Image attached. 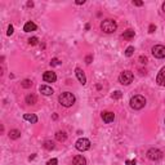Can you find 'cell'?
Masks as SVG:
<instances>
[{
    "instance_id": "6da1fadb",
    "label": "cell",
    "mask_w": 165,
    "mask_h": 165,
    "mask_svg": "<svg viewBox=\"0 0 165 165\" xmlns=\"http://www.w3.org/2000/svg\"><path fill=\"white\" fill-rule=\"evenodd\" d=\"M58 102L63 106V107H71L75 103V96L70 92H63L58 97Z\"/></svg>"
},
{
    "instance_id": "7a4b0ae2",
    "label": "cell",
    "mask_w": 165,
    "mask_h": 165,
    "mask_svg": "<svg viewBox=\"0 0 165 165\" xmlns=\"http://www.w3.org/2000/svg\"><path fill=\"white\" fill-rule=\"evenodd\" d=\"M129 105H130V107L133 110H141L143 109V107L146 106V98L141 96V94H137L130 98V101H129Z\"/></svg>"
},
{
    "instance_id": "3957f363",
    "label": "cell",
    "mask_w": 165,
    "mask_h": 165,
    "mask_svg": "<svg viewBox=\"0 0 165 165\" xmlns=\"http://www.w3.org/2000/svg\"><path fill=\"white\" fill-rule=\"evenodd\" d=\"M116 28H118V23L113 19H105L101 22V30L106 34H112L116 31Z\"/></svg>"
},
{
    "instance_id": "277c9868",
    "label": "cell",
    "mask_w": 165,
    "mask_h": 165,
    "mask_svg": "<svg viewBox=\"0 0 165 165\" xmlns=\"http://www.w3.org/2000/svg\"><path fill=\"white\" fill-rule=\"evenodd\" d=\"M75 147H76L77 151H80V152L88 151V150L90 148V141L88 138H80V139L76 141Z\"/></svg>"
},
{
    "instance_id": "5b68a950",
    "label": "cell",
    "mask_w": 165,
    "mask_h": 165,
    "mask_svg": "<svg viewBox=\"0 0 165 165\" xmlns=\"http://www.w3.org/2000/svg\"><path fill=\"white\" fill-rule=\"evenodd\" d=\"M133 79H134V75H133V72L132 71H123V72L120 74V76H119V81L123 84V85H129L132 81H133Z\"/></svg>"
},
{
    "instance_id": "8992f818",
    "label": "cell",
    "mask_w": 165,
    "mask_h": 165,
    "mask_svg": "<svg viewBox=\"0 0 165 165\" xmlns=\"http://www.w3.org/2000/svg\"><path fill=\"white\" fill-rule=\"evenodd\" d=\"M147 157L150 160H152V161H157V160H160L163 157V152L160 151L159 148H150L147 151Z\"/></svg>"
},
{
    "instance_id": "52a82bcc",
    "label": "cell",
    "mask_w": 165,
    "mask_h": 165,
    "mask_svg": "<svg viewBox=\"0 0 165 165\" xmlns=\"http://www.w3.org/2000/svg\"><path fill=\"white\" fill-rule=\"evenodd\" d=\"M152 54L155 58H165V47L164 45H155L152 48Z\"/></svg>"
},
{
    "instance_id": "ba28073f",
    "label": "cell",
    "mask_w": 165,
    "mask_h": 165,
    "mask_svg": "<svg viewBox=\"0 0 165 165\" xmlns=\"http://www.w3.org/2000/svg\"><path fill=\"white\" fill-rule=\"evenodd\" d=\"M43 80L45 83H54L57 80V75L53 71H45L44 75H43Z\"/></svg>"
},
{
    "instance_id": "9c48e42d",
    "label": "cell",
    "mask_w": 165,
    "mask_h": 165,
    "mask_svg": "<svg viewBox=\"0 0 165 165\" xmlns=\"http://www.w3.org/2000/svg\"><path fill=\"white\" fill-rule=\"evenodd\" d=\"M156 83L160 85V87H165V67H163L159 74L156 76Z\"/></svg>"
},
{
    "instance_id": "30bf717a",
    "label": "cell",
    "mask_w": 165,
    "mask_h": 165,
    "mask_svg": "<svg viewBox=\"0 0 165 165\" xmlns=\"http://www.w3.org/2000/svg\"><path fill=\"white\" fill-rule=\"evenodd\" d=\"M75 74H76V77H77V80L80 81V84H83V85H85L87 84V77H85V74H84V71L81 70V68H76L75 70Z\"/></svg>"
},
{
    "instance_id": "8fae6325",
    "label": "cell",
    "mask_w": 165,
    "mask_h": 165,
    "mask_svg": "<svg viewBox=\"0 0 165 165\" xmlns=\"http://www.w3.org/2000/svg\"><path fill=\"white\" fill-rule=\"evenodd\" d=\"M113 119H115V113H113V112L106 111V112H103V113H102V120L105 121L106 124H110V123H112V121H113Z\"/></svg>"
},
{
    "instance_id": "7c38bea8",
    "label": "cell",
    "mask_w": 165,
    "mask_h": 165,
    "mask_svg": "<svg viewBox=\"0 0 165 165\" xmlns=\"http://www.w3.org/2000/svg\"><path fill=\"white\" fill-rule=\"evenodd\" d=\"M72 165H87V160L83 155H76L72 159Z\"/></svg>"
},
{
    "instance_id": "4fadbf2b",
    "label": "cell",
    "mask_w": 165,
    "mask_h": 165,
    "mask_svg": "<svg viewBox=\"0 0 165 165\" xmlns=\"http://www.w3.org/2000/svg\"><path fill=\"white\" fill-rule=\"evenodd\" d=\"M39 92L41 93V94H44V96H52L53 94V89L51 87H48V85H40Z\"/></svg>"
},
{
    "instance_id": "5bb4252c",
    "label": "cell",
    "mask_w": 165,
    "mask_h": 165,
    "mask_svg": "<svg viewBox=\"0 0 165 165\" xmlns=\"http://www.w3.org/2000/svg\"><path fill=\"white\" fill-rule=\"evenodd\" d=\"M23 119L27 120V121H30L31 124H36L38 123V116L36 115H34V113H25Z\"/></svg>"
},
{
    "instance_id": "9a60e30c",
    "label": "cell",
    "mask_w": 165,
    "mask_h": 165,
    "mask_svg": "<svg viewBox=\"0 0 165 165\" xmlns=\"http://www.w3.org/2000/svg\"><path fill=\"white\" fill-rule=\"evenodd\" d=\"M36 28H38L36 25H35L34 22H31V21H30V22L25 23V26H23V31H25V32H31V31H35Z\"/></svg>"
},
{
    "instance_id": "2e32d148",
    "label": "cell",
    "mask_w": 165,
    "mask_h": 165,
    "mask_svg": "<svg viewBox=\"0 0 165 165\" xmlns=\"http://www.w3.org/2000/svg\"><path fill=\"white\" fill-rule=\"evenodd\" d=\"M26 103L27 105H35L38 102V97L35 96V94H28V96H26Z\"/></svg>"
},
{
    "instance_id": "e0dca14e",
    "label": "cell",
    "mask_w": 165,
    "mask_h": 165,
    "mask_svg": "<svg viewBox=\"0 0 165 165\" xmlns=\"http://www.w3.org/2000/svg\"><path fill=\"white\" fill-rule=\"evenodd\" d=\"M134 35H135V32L132 30V28H129V30L124 31V34H123V38H124L125 40H132V39L134 38Z\"/></svg>"
},
{
    "instance_id": "ac0fdd59",
    "label": "cell",
    "mask_w": 165,
    "mask_h": 165,
    "mask_svg": "<svg viewBox=\"0 0 165 165\" xmlns=\"http://www.w3.org/2000/svg\"><path fill=\"white\" fill-rule=\"evenodd\" d=\"M21 137V132L18 130V129H12V130L9 132V138L10 139H18Z\"/></svg>"
},
{
    "instance_id": "d6986e66",
    "label": "cell",
    "mask_w": 165,
    "mask_h": 165,
    "mask_svg": "<svg viewBox=\"0 0 165 165\" xmlns=\"http://www.w3.org/2000/svg\"><path fill=\"white\" fill-rule=\"evenodd\" d=\"M56 139L58 141V142H64L67 139V134L64 133V132H57L56 133Z\"/></svg>"
},
{
    "instance_id": "ffe728a7",
    "label": "cell",
    "mask_w": 165,
    "mask_h": 165,
    "mask_svg": "<svg viewBox=\"0 0 165 165\" xmlns=\"http://www.w3.org/2000/svg\"><path fill=\"white\" fill-rule=\"evenodd\" d=\"M21 85H22V88L25 89H28V88H31L32 87V81L31 80H28V79H25V80L21 83Z\"/></svg>"
},
{
    "instance_id": "44dd1931",
    "label": "cell",
    "mask_w": 165,
    "mask_h": 165,
    "mask_svg": "<svg viewBox=\"0 0 165 165\" xmlns=\"http://www.w3.org/2000/svg\"><path fill=\"white\" fill-rule=\"evenodd\" d=\"M44 148L48 150V151H51V150L54 148V143H53L52 141H45V142H44Z\"/></svg>"
},
{
    "instance_id": "7402d4cb",
    "label": "cell",
    "mask_w": 165,
    "mask_h": 165,
    "mask_svg": "<svg viewBox=\"0 0 165 165\" xmlns=\"http://www.w3.org/2000/svg\"><path fill=\"white\" fill-rule=\"evenodd\" d=\"M133 52H134V47H128L126 51H125V56L126 57H132L133 56Z\"/></svg>"
},
{
    "instance_id": "603a6c76",
    "label": "cell",
    "mask_w": 165,
    "mask_h": 165,
    "mask_svg": "<svg viewBox=\"0 0 165 165\" xmlns=\"http://www.w3.org/2000/svg\"><path fill=\"white\" fill-rule=\"evenodd\" d=\"M38 43H39V39H38L36 36H34V38H30V39H28V44H30V45H36Z\"/></svg>"
},
{
    "instance_id": "cb8c5ba5",
    "label": "cell",
    "mask_w": 165,
    "mask_h": 165,
    "mask_svg": "<svg viewBox=\"0 0 165 165\" xmlns=\"http://www.w3.org/2000/svg\"><path fill=\"white\" fill-rule=\"evenodd\" d=\"M121 96H123V94H121V92H119V90L112 93V98L113 99H119V98H121Z\"/></svg>"
},
{
    "instance_id": "d4e9b609",
    "label": "cell",
    "mask_w": 165,
    "mask_h": 165,
    "mask_svg": "<svg viewBox=\"0 0 165 165\" xmlns=\"http://www.w3.org/2000/svg\"><path fill=\"white\" fill-rule=\"evenodd\" d=\"M51 64H52V66H58V64H61V62H60L58 58H53V60L51 61Z\"/></svg>"
},
{
    "instance_id": "484cf974",
    "label": "cell",
    "mask_w": 165,
    "mask_h": 165,
    "mask_svg": "<svg viewBox=\"0 0 165 165\" xmlns=\"http://www.w3.org/2000/svg\"><path fill=\"white\" fill-rule=\"evenodd\" d=\"M13 32H14V28H13L12 25H9V26H8V31H6V35H9V36H10Z\"/></svg>"
},
{
    "instance_id": "4316f807",
    "label": "cell",
    "mask_w": 165,
    "mask_h": 165,
    "mask_svg": "<svg viewBox=\"0 0 165 165\" xmlns=\"http://www.w3.org/2000/svg\"><path fill=\"white\" fill-rule=\"evenodd\" d=\"M57 164H58V160H57V159H52V160L48 161L47 165H57Z\"/></svg>"
},
{
    "instance_id": "83f0119b",
    "label": "cell",
    "mask_w": 165,
    "mask_h": 165,
    "mask_svg": "<svg viewBox=\"0 0 165 165\" xmlns=\"http://www.w3.org/2000/svg\"><path fill=\"white\" fill-rule=\"evenodd\" d=\"M155 30H156V26H155V25H150V27H148V32H150V34H152V32H155Z\"/></svg>"
},
{
    "instance_id": "f1b7e54d",
    "label": "cell",
    "mask_w": 165,
    "mask_h": 165,
    "mask_svg": "<svg viewBox=\"0 0 165 165\" xmlns=\"http://www.w3.org/2000/svg\"><path fill=\"white\" fill-rule=\"evenodd\" d=\"M125 164L126 165H135V164H137V161H135V160H126Z\"/></svg>"
},
{
    "instance_id": "f546056e",
    "label": "cell",
    "mask_w": 165,
    "mask_h": 165,
    "mask_svg": "<svg viewBox=\"0 0 165 165\" xmlns=\"http://www.w3.org/2000/svg\"><path fill=\"white\" fill-rule=\"evenodd\" d=\"M92 60H93V57H92V56H87V58H85V62H87V63L89 64V63L92 62Z\"/></svg>"
},
{
    "instance_id": "4dcf8cb0",
    "label": "cell",
    "mask_w": 165,
    "mask_h": 165,
    "mask_svg": "<svg viewBox=\"0 0 165 165\" xmlns=\"http://www.w3.org/2000/svg\"><path fill=\"white\" fill-rule=\"evenodd\" d=\"M139 60H141V62H142V63H147V58H146V57L141 56V57H139Z\"/></svg>"
},
{
    "instance_id": "1f68e13d",
    "label": "cell",
    "mask_w": 165,
    "mask_h": 165,
    "mask_svg": "<svg viewBox=\"0 0 165 165\" xmlns=\"http://www.w3.org/2000/svg\"><path fill=\"white\" fill-rule=\"evenodd\" d=\"M133 5H137V6H142L143 2H133Z\"/></svg>"
},
{
    "instance_id": "d6a6232c",
    "label": "cell",
    "mask_w": 165,
    "mask_h": 165,
    "mask_svg": "<svg viewBox=\"0 0 165 165\" xmlns=\"http://www.w3.org/2000/svg\"><path fill=\"white\" fill-rule=\"evenodd\" d=\"M84 3H85V0H77V2H76L77 5H81V4H84Z\"/></svg>"
},
{
    "instance_id": "836d02e7",
    "label": "cell",
    "mask_w": 165,
    "mask_h": 165,
    "mask_svg": "<svg viewBox=\"0 0 165 165\" xmlns=\"http://www.w3.org/2000/svg\"><path fill=\"white\" fill-rule=\"evenodd\" d=\"M27 6H34V3L32 2H28L27 3Z\"/></svg>"
},
{
    "instance_id": "e575fe53",
    "label": "cell",
    "mask_w": 165,
    "mask_h": 165,
    "mask_svg": "<svg viewBox=\"0 0 165 165\" xmlns=\"http://www.w3.org/2000/svg\"><path fill=\"white\" fill-rule=\"evenodd\" d=\"M163 10H164V12H165V3H164V4H163Z\"/></svg>"
},
{
    "instance_id": "d590c367",
    "label": "cell",
    "mask_w": 165,
    "mask_h": 165,
    "mask_svg": "<svg viewBox=\"0 0 165 165\" xmlns=\"http://www.w3.org/2000/svg\"><path fill=\"white\" fill-rule=\"evenodd\" d=\"M164 123H165V119H164Z\"/></svg>"
}]
</instances>
